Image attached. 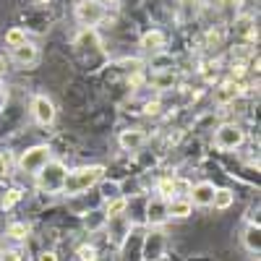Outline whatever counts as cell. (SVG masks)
<instances>
[{
    "mask_svg": "<svg viewBox=\"0 0 261 261\" xmlns=\"http://www.w3.org/2000/svg\"><path fill=\"white\" fill-rule=\"evenodd\" d=\"M105 178V167L102 165H86V167H76L65 175L63 183V193L65 196H79L84 191H89L92 186H97Z\"/></svg>",
    "mask_w": 261,
    "mask_h": 261,
    "instance_id": "6da1fadb",
    "label": "cell"
},
{
    "mask_svg": "<svg viewBox=\"0 0 261 261\" xmlns=\"http://www.w3.org/2000/svg\"><path fill=\"white\" fill-rule=\"evenodd\" d=\"M65 175H68V170L60 160H50L45 167L37 172V188L45 191V193H58L63 191V183H65Z\"/></svg>",
    "mask_w": 261,
    "mask_h": 261,
    "instance_id": "7a4b0ae2",
    "label": "cell"
},
{
    "mask_svg": "<svg viewBox=\"0 0 261 261\" xmlns=\"http://www.w3.org/2000/svg\"><path fill=\"white\" fill-rule=\"evenodd\" d=\"M50 160H53V149L47 144H37V146H29L27 151H21L18 170L21 172H29V175H37V172L45 167Z\"/></svg>",
    "mask_w": 261,
    "mask_h": 261,
    "instance_id": "3957f363",
    "label": "cell"
},
{
    "mask_svg": "<svg viewBox=\"0 0 261 261\" xmlns=\"http://www.w3.org/2000/svg\"><path fill=\"white\" fill-rule=\"evenodd\" d=\"M243 141H246V130L235 123H225L214 130V146L222 151H232L238 146H243Z\"/></svg>",
    "mask_w": 261,
    "mask_h": 261,
    "instance_id": "277c9868",
    "label": "cell"
},
{
    "mask_svg": "<svg viewBox=\"0 0 261 261\" xmlns=\"http://www.w3.org/2000/svg\"><path fill=\"white\" fill-rule=\"evenodd\" d=\"M76 21L81 27H97L99 21H105V6L97 0H81L76 6Z\"/></svg>",
    "mask_w": 261,
    "mask_h": 261,
    "instance_id": "5b68a950",
    "label": "cell"
},
{
    "mask_svg": "<svg viewBox=\"0 0 261 261\" xmlns=\"http://www.w3.org/2000/svg\"><path fill=\"white\" fill-rule=\"evenodd\" d=\"M32 115L39 125H53L55 120V105L47 94H34L32 99Z\"/></svg>",
    "mask_w": 261,
    "mask_h": 261,
    "instance_id": "8992f818",
    "label": "cell"
},
{
    "mask_svg": "<svg viewBox=\"0 0 261 261\" xmlns=\"http://www.w3.org/2000/svg\"><path fill=\"white\" fill-rule=\"evenodd\" d=\"M214 191H217V186H214V183L201 180V183L191 186V191H188V201H191V204H196V206H212Z\"/></svg>",
    "mask_w": 261,
    "mask_h": 261,
    "instance_id": "52a82bcc",
    "label": "cell"
},
{
    "mask_svg": "<svg viewBox=\"0 0 261 261\" xmlns=\"http://www.w3.org/2000/svg\"><path fill=\"white\" fill-rule=\"evenodd\" d=\"M144 141H146V136H144L141 128H125V130H120V136H118V144H120V149H125V151L141 149Z\"/></svg>",
    "mask_w": 261,
    "mask_h": 261,
    "instance_id": "ba28073f",
    "label": "cell"
},
{
    "mask_svg": "<svg viewBox=\"0 0 261 261\" xmlns=\"http://www.w3.org/2000/svg\"><path fill=\"white\" fill-rule=\"evenodd\" d=\"M165 220H167V201L157 196V199H151L149 206H146V222L151 227H160Z\"/></svg>",
    "mask_w": 261,
    "mask_h": 261,
    "instance_id": "9c48e42d",
    "label": "cell"
},
{
    "mask_svg": "<svg viewBox=\"0 0 261 261\" xmlns=\"http://www.w3.org/2000/svg\"><path fill=\"white\" fill-rule=\"evenodd\" d=\"M11 55L18 65H34L39 60V50L37 45H32V42H24V45H18V47H11Z\"/></svg>",
    "mask_w": 261,
    "mask_h": 261,
    "instance_id": "30bf717a",
    "label": "cell"
},
{
    "mask_svg": "<svg viewBox=\"0 0 261 261\" xmlns=\"http://www.w3.org/2000/svg\"><path fill=\"white\" fill-rule=\"evenodd\" d=\"M238 94H241V86H238L235 81H225V84H220L214 89V102L220 107H227L230 102L238 99Z\"/></svg>",
    "mask_w": 261,
    "mask_h": 261,
    "instance_id": "8fae6325",
    "label": "cell"
},
{
    "mask_svg": "<svg viewBox=\"0 0 261 261\" xmlns=\"http://www.w3.org/2000/svg\"><path fill=\"white\" fill-rule=\"evenodd\" d=\"M141 47H144L146 53H162V50H165V34H162L160 29L146 32V34L141 37Z\"/></svg>",
    "mask_w": 261,
    "mask_h": 261,
    "instance_id": "7c38bea8",
    "label": "cell"
},
{
    "mask_svg": "<svg viewBox=\"0 0 261 261\" xmlns=\"http://www.w3.org/2000/svg\"><path fill=\"white\" fill-rule=\"evenodd\" d=\"M193 209V204L186 199V196H175V199L167 201V217H178V220H183V217H188Z\"/></svg>",
    "mask_w": 261,
    "mask_h": 261,
    "instance_id": "4fadbf2b",
    "label": "cell"
},
{
    "mask_svg": "<svg viewBox=\"0 0 261 261\" xmlns=\"http://www.w3.org/2000/svg\"><path fill=\"white\" fill-rule=\"evenodd\" d=\"M235 34H241L246 39H253L256 37V18L243 13V16H238L235 18Z\"/></svg>",
    "mask_w": 261,
    "mask_h": 261,
    "instance_id": "5bb4252c",
    "label": "cell"
},
{
    "mask_svg": "<svg viewBox=\"0 0 261 261\" xmlns=\"http://www.w3.org/2000/svg\"><path fill=\"white\" fill-rule=\"evenodd\" d=\"M261 230H258V225H251L248 230H246V235H243V243H246V248L251 251V253H258L261 251Z\"/></svg>",
    "mask_w": 261,
    "mask_h": 261,
    "instance_id": "9a60e30c",
    "label": "cell"
},
{
    "mask_svg": "<svg viewBox=\"0 0 261 261\" xmlns=\"http://www.w3.org/2000/svg\"><path fill=\"white\" fill-rule=\"evenodd\" d=\"M230 204H232V191L230 188H217L214 191V199H212V206L225 212V209H230Z\"/></svg>",
    "mask_w": 261,
    "mask_h": 261,
    "instance_id": "2e32d148",
    "label": "cell"
},
{
    "mask_svg": "<svg viewBox=\"0 0 261 261\" xmlns=\"http://www.w3.org/2000/svg\"><path fill=\"white\" fill-rule=\"evenodd\" d=\"M125 209H128V201L123 199V196H118V199H110V201H107L105 217H107V220H113V217H123Z\"/></svg>",
    "mask_w": 261,
    "mask_h": 261,
    "instance_id": "e0dca14e",
    "label": "cell"
},
{
    "mask_svg": "<svg viewBox=\"0 0 261 261\" xmlns=\"http://www.w3.org/2000/svg\"><path fill=\"white\" fill-rule=\"evenodd\" d=\"M157 193H160V199H165V201L175 199V178H162L157 183Z\"/></svg>",
    "mask_w": 261,
    "mask_h": 261,
    "instance_id": "ac0fdd59",
    "label": "cell"
},
{
    "mask_svg": "<svg viewBox=\"0 0 261 261\" xmlns=\"http://www.w3.org/2000/svg\"><path fill=\"white\" fill-rule=\"evenodd\" d=\"M154 86L157 89H167V86H175V73L172 71H154Z\"/></svg>",
    "mask_w": 261,
    "mask_h": 261,
    "instance_id": "d6986e66",
    "label": "cell"
},
{
    "mask_svg": "<svg viewBox=\"0 0 261 261\" xmlns=\"http://www.w3.org/2000/svg\"><path fill=\"white\" fill-rule=\"evenodd\" d=\"M24 42H27V34H24V29H8L6 32V45L8 47H18V45H24Z\"/></svg>",
    "mask_w": 261,
    "mask_h": 261,
    "instance_id": "ffe728a7",
    "label": "cell"
},
{
    "mask_svg": "<svg viewBox=\"0 0 261 261\" xmlns=\"http://www.w3.org/2000/svg\"><path fill=\"white\" fill-rule=\"evenodd\" d=\"M157 58L151 60V68L154 71H172V58L170 55H162V53H154Z\"/></svg>",
    "mask_w": 261,
    "mask_h": 261,
    "instance_id": "44dd1931",
    "label": "cell"
},
{
    "mask_svg": "<svg viewBox=\"0 0 261 261\" xmlns=\"http://www.w3.org/2000/svg\"><path fill=\"white\" fill-rule=\"evenodd\" d=\"M8 235L16 238V241H24L29 235V225L27 222H13V225H8Z\"/></svg>",
    "mask_w": 261,
    "mask_h": 261,
    "instance_id": "7402d4cb",
    "label": "cell"
},
{
    "mask_svg": "<svg viewBox=\"0 0 261 261\" xmlns=\"http://www.w3.org/2000/svg\"><path fill=\"white\" fill-rule=\"evenodd\" d=\"M196 16V0H180V21H191Z\"/></svg>",
    "mask_w": 261,
    "mask_h": 261,
    "instance_id": "603a6c76",
    "label": "cell"
},
{
    "mask_svg": "<svg viewBox=\"0 0 261 261\" xmlns=\"http://www.w3.org/2000/svg\"><path fill=\"white\" fill-rule=\"evenodd\" d=\"M120 196V186L118 183H102V199L110 201V199H118Z\"/></svg>",
    "mask_w": 261,
    "mask_h": 261,
    "instance_id": "cb8c5ba5",
    "label": "cell"
},
{
    "mask_svg": "<svg viewBox=\"0 0 261 261\" xmlns=\"http://www.w3.org/2000/svg\"><path fill=\"white\" fill-rule=\"evenodd\" d=\"M11 175V154L8 151H0V180Z\"/></svg>",
    "mask_w": 261,
    "mask_h": 261,
    "instance_id": "d4e9b609",
    "label": "cell"
},
{
    "mask_svg": "<svg viewBox=\"0 0 261 261\" xmlns=\"http://www.w3.org/2000/svg\"><path fill=\"white\" fill-rule=\"evenodd\" d=\"M18 199H21V191H18V188H11V191L3 196V209H11Z\"/></svg>",
    "mask_w": 261,
    "mask_h": 261,
    "instance_id": "484cf974",
    "label": "cell"
},
{
    "mask_svg": "<svg viewBox=\"0 0 261 261\" xmlns=\"http://www.w3.org/2000/svg\"><path fill=\"white\" fill-rule=\"evenodd\" d=\"M79 258L81 261H94L97 258V248L94 246H81L79 248Z\"/></svg>",
    "mask_w": 261,
    "mask_h": 261,
    "instance_id": "4316f807",
    "label": "cell"
},
{
    "mask_svg": "<svg viewBox=\"0 0 261 261\" xmlns=\"http://www.w3.org/2000/svg\"><path fill=\"white\" fill-rule=\"evenodd\" d=\"M0 261H21V253L6 248V251H0Z\"/></svg>",
    "mask_w": 261,
    "mask_h": 261,
    "instance_id": "83f0119b",
    "label": "cell"
},
{
    "mask_svg": "<svg viewBox=\"0 0 261 261\" xmlns=\"http://www.w3.org/2000/svg\"><path fill=\"white\" fill-rule=\"evenodd\" d=\"M144 113H146V115H160V102H149Z\"/></svg>",
    "mask_w": 261,
    "mask_h": 261,
    "instance_id": "f1b7e54d",
    "label": "cell"
},
{
    "mask_svg": "<svg viewBox=\"0 0 261 261\" xmlns=\"http://www.w3.org/2000/svg\"><path fill=\"white\" fill-rule=\"evenodd\" d=\"M39 261H58V256L53 251H45V253H39Z\"/></svg>",
    "mask_w": 261,
    "mask_h": 261,
    "instance_id": "f546056e",
    "label": "cell"
},
{
    "mask_svg": "<svg viewBox=\"0 0 261 261\" xmlns=\"http://www.w3.org/2000/svg\"><path fill=\"white\" fill-rule=\"evenodd\" d=\"M97 3H102V6H110V3H118V0H97Z\"/></svg>",
    "mask_w": 261,
    "mask_h": 261,
    "instance_id": "4dcf8cb0",
    "label": "cell"
},
{
    "mask_svg": "<svg viewBox=\"0 0 261 261\" xmlns=\"http://www.w3.org/2000/svg\"><path fill=\"white\" fill-rule=\"evenodd\" d=\"M39 3H47V0H39Z\"/></svg>",
    "mask_w": 261,
    "mask_h": 261,
    "instance_id": "1f68e13d",
    "label": "cell"
},
{
    "mask_svg": "<svg viewBox=\"0 0 261 261\" xmlns=\"http://www.w3.org/2000/svg\"><path fill=\"white\" fill-rule=\"evenodd\" d=\"M94 261H97V258H94Z\"/></svg>",
    "mask_w": 261,
    "mask_h": 261,
    "instance_id": "d6a6232c",
    "label": "cell"
}]
</instances>
